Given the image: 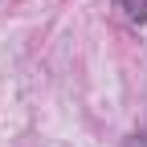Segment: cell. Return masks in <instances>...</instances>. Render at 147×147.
Listing matches in <instances>:
<instances>
[{"mask_svg":"<svg viewBox=\"0 0 147 147\" xmlns=\"http://www.w3.org/2000/svg\"><path fill=\"white\" fill-rule=\"evenodd\" d=\"M123 12H127V21L147 25V0H123Z\"/></svg>","mask_w":147,"mask_h":147,"instance_id":"1","label":"cell"}]
</instances>
